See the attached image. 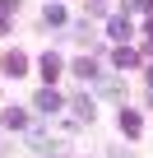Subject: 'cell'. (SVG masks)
Masks as SVG:
<instances>
[{"label":"cell","mask_w":153,"mask_h":158,"mask_svg":"<svg viewBox=\"0 0 153 158\" xmlns=\"http://www.w3.org/2000/svg\"><path fill=\"white\" fill-rule=\"evenodd\" d=\"M23 70H28V56H23V51H10V56H5V74H10V79H19Z\"/></svg>","instance_id":"obj_1"},{"label":"cell","mask_w":153,"mask_h":158,"mask_svg":"<svg viewBox=\"0 0 153 158\" xmlns=\"http://www.w3.org/2000/svg\"><path fill=\"white\" fill-rule=\"evenodd\" d=\"M37 112H60V98H56L51 89H42V93H37Z\"/></svg>","instance_id":"obj_2"},{"label":"cell","mask_w":153,"mask_h":158,"mask_svg":"<svg viewBox=\"0 0 153 158\" xmlns=\"http://www.w3.org/2000/svg\"><path fill=\"white\" fill-rule=\"evenodd\" d=\"M42 74H46V79H56V74H60V60H56V56H51V51H46V56H42Z\"/></svg>","instance_id":"obj_3"},{"label":"cell","mask_w":153,"mask_h":158,"mask_svg":"<svg viewBox=\"0 0 153 158\" xmlns=\"http://www.w3.org/2000/svg\"><path fill=\"white\" fill-rule=\"evenodd\" d=\"M121 130H125V135H139V116H135V112H121Z\"/></svg>","instance_id":"obj_4"},{"label":"cell","mask_w":153,"mask_h":158,"mask_svg":"<svg viewBox=\"0 0 153 158\" xmlns=\"http://www.w3.org/2000/svg\"><path fill=\"white\" fill-rule=\"evenodd\" d=\"M74 74H84V79H93L98 70H93V56H84V60H74Z\"/></svg>","instance_id":"obj_5"},{"label":"cell","mask_w":153,"mask_h":158,"mask_svg":"<svg viewBox=\"0 0 153 158\" xmlns=\"http://www.w3.org/2000/svg\"><path fill=\"white\" fill-rule=\"evenodd\" d=\"M70 107H74V112H79V116H84V121H93V102H88V98H74V102H70Z\"/></svg>","instance_id":"obj_6"},{"label":"cell","mask_w":153,"mask_h":158,"mask_svg":"<svg viewBox=\"0 0 153 158\" xmlns=\"http://www.w3.org/2000/svg\"><path fill=\"white\" fill-rule=\"evenodd\" d=\"M111 37L125 42V37H130V19H111Z\"/></svg>","instance_id":"obj_7"},{"label":"cell","mask_w":153,"mask_h":158,"mask_svg":"<svg viewBox=\"0 0 153 158\" xmlns=\"http://www.w3.org/2000/svg\"><path fill=\"white\" fill-rule=\"evenodd\" d=\"M135 60H139V56H135V51H130V47H121V51H116V65H121V70H130V65H135Z\"/></svg>","instance_id":"obj_8"},{"label":"cell","mask_w":153,"mask_h":158,"mask_svg":"<svg viewBox=\"0 0 153 158\" xmlns=\"http://www.w3.org/2000/svg\"><path fill=\"white\" fill-rule=\"evenodd\" d=\"M46 23H65V10L60 5H46Z\"/></svg>","instance_id":"obj_9"},{"label":"cell","mask_w":153,"mask_h":158,"mask_svg":"<svg viewBox=\"0 0 153 158\" xmlns=\"http://www.w3.org/2000/svg\"><path fill=\"white\" fill-rule=\"evenodd\" d=\"M10 5H14V0H0V10H10Z\"/></svg>","instance_id":"obj_10"}]
</instances>
